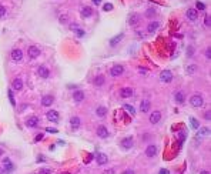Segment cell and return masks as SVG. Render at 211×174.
<instances>
[{
    "label": "cell",
    "mask_w": 211,
    "mask_h": 174,
    "mask_svg": "<svg viewBox=\"0 0 211 174\" xmlns=\"http://www.w3.org/2000/svg\"><path fill=\"white\" fill-rule=\"evenodd\" d=\"M13 170H14V166H13L12 160H10V158H7V157H6V158H3V171L9 174V173H12Z\"/></svg>",
    "instance_id": "obj_1"
},
{
    "label": "cell",
    "mask_w": 211,
    "mask_h": 174,
    "mask_svg": "<svg viewBox=\"0 0 211 174\" xmlns=\"http://www.w3.org/2000/svg\"><path fill=\"white\" fill-rule=\"evenodd\" d=\"M160 80H161L163 83H170V81L173 80V73H171L170 70H164V71H161V74H160Z\"/></svg>",
    "instance_id": "obj_2"
},
{
    "label": "cell",
    "mask_w": 211,
    "mask_h": 174,
    "mask_svg": "<svg viewBox=\"0 0 211 174\" xmlns=\"http://www.w3.org/2000/svg\"><path fill=\"white\" fill-rule=\"evenodd\" d=\"M203 103H204V100H203V97L200 94H194L193 97L190 99V104L193 106V107H201Z\"/></svg>",
    "instance_id": "obj_3"
},
{
    "label": "cell",
    "mask_w": 211,
    "mask_h": 174,
    "mask_svg": "<svg viewBox=\"0 0 211 174\" xmlns=\"http://www.w3.org/2000/svg\"><path fill=\"white\" fill-rule=\"evenodd\" d=\"M124 73V67L123 66H120V64H116V66H113L111 70H110V74L113 76V77H119V76H121Z\"/></svg>",
    "instance_id": "obj_4"
},
{
    "label": "cell",
    "mask_w": 211,
    "mask_h": 174,
    "mask_svg": "<svg viewBox=\"0 0 211 174\" xmlns=\"http://www.w3.org/2000/svg\"><path fill=\"white\" fill-rule=\"evenodd\" d=\"M27 54H29L30 59H37V57L40 56V49H39L37 46H30V47L27 49Z\"/></svg>",
    "instance_id": "obj_5"
},
{
    "label": "cell",
    "mask_w": 211,
    "mask_h": 174,
    "mask_svg": "<svg viewBox=\"0 0 211 174\" xmlns=\"http://www.w3.org/2000/svg\"><path fill=\"white\" fill-rule=\"evenodd\" d=\"M10 56H12V60L13 61H20L23 59V52L20 49H13L12 53H10Z\"/></svg>",
    "instance_id": "obj_6"
},
{
    "label": "cell",
    "mask_w": 211,
    "mask_h": 174,
    "mask_svg": "<svg viewBox=\"0 0 211 174\" xmlns=\"http://www.w3.org/2000/svg\"><path fill=\"white\" fill-rule=\"evenodd\" d=\"M37 74H39L41 79H47V77L50 76V70L47 69L46 66H39V69H37Z\"/></svg>",
    "instance_id": "obj_7"
},
{
    "label": "cell",
    "mask_w": 211,
    "mask_h": 174,
    "mask_svg": "<svg viewBox=\"0 0 211 174\" xmlns=\"http://www.w3.org/2000/svg\"><path fill=\"white\" fill-rule=\"evenodd\" d=\"M97 136L100 139H107L108 137V130H107L106 126H99L97 127Z\"/></svg>",
    "instance_id": "obj_8"
},
{
    "label": "cell",
    "mask_w": 211,
    "mask_h": 174,
    "mask_svg": "<svg viewBox=\"0 0 211 174\" xmlns=\"http://www.w3.org/2000/svg\"><path fill=\"white\" fill-rule=\"evenodd\" d=\"M84 93L81 91V90H76L74 93H73V100L76 102V103H81L83 100H84Z\"/></svg>",
    "instance_id": "obj_9"
},
{
    "label": "cell",
    "mask_w": 211,
    "mask_h": 174,
    "mask_svg": "<svg viewBox=\"0 0 211 174\" xmlns=\"http://www.w3.org/2000/svg\"><path fill=\"white\" fill-rule=\"evenodd\" d=\"M133 144H134V141H133V137H125V139L121 140V147H123L124 150H128V148H131V147H133Z\"/></svg>",
    "instance_id": "obj_10"
},
{
    "label": "cell",
    "mask_w": 211,
    "mask_h": 174,
    "mask_svg": "<svg viewBox=\"0 0 211 174\" xmlns=\"http://www.w3.org/2000/svg\"><path fill=\"white\" fill-rule=\"evenodd\" d=\"M120 96H121L123 99L131 97V96H133V88H131V87H123V88L120 90Z\"/></svg>",
    "instance_id": "obj_11"
},
{
    "label": "cell",
    "mask_w": 211,
    "mask_h": 174,
    "mask_svg": "<svg viewBox=\"0 0 211 174\" xmlns=\"http://www.w3.org/2000/svg\"><path fill=\"white\" fill-rule=\"evenodd\" d=\"M96 158H97V164L99 166H104V164H107V161H108V157L106 156L104 153H97Z\"/></svg>",
    "instance_id": "obj_12"
},
{
    "label": "cell",
    "mask_w": 211,
    "mask_h": 174,
    "mask_svg": "<svg viewBox=\"0 0 211 174\" xmlns=\"http://www.w3.org/2000/svg\"><path fill=\"white\" fill-rule=\"evenodd\" d=\"M145 156L147 157H156L157 156V147H156L154 144L148 146V147L145 148Z\"/></svg>",
    "instance_id": "obj_13"
},
{
    "label": "cell",
    "mask_w": 211,
    "mask_h": 174,
    "mask_svg": "<svg viewBox=\"0 0 211 174\" xmlns=\"http://www.w3.org/2000/svg\"><path fill=\"white\" fill-rule=\"evenodd\" d=\"M187 19H188L190 21H195V20L198 19V12H197L195 9H188V10H187Z\"/></svg>",
    "instance_id": "obj_14"
},
{
    "label": "cell",
    "mask_w": 211,
    "mask_h": 174,
    "mask_svg": "<svg viewBox=\"0 0 211 174\" xmlns=\"http://www.w3.org/2000/svg\"><path fill=\"white\" fill-rule=\"evenodd\" d=\"M148 120H150V123H151V124H156V123H158L160 120H161V113H160V111H153Z\"/></svg>",
    "instance_id": "obj_15"
},
{
    "label": "cell",
    "mask_w": 211,
    "mask_h": 174,
    "mask_svg": "<svg viewBox=\"0 0 211 174\" xmlns=\"http://www.w3.org/2000/svg\"><path fill=\"white\" fill-rule=\"evenodd\" d=\"M80 124H81V122H80V117H77V116H74V117H71L70 119V126L73 130H77L79 127H80Z\"/></svg>",
    "instance_id": "obj_16"
},
{
    "label": "cell",
    "mask_w": 211,
    "mask_h": 174,
    "mask_svg": "<svg viewBox=\"0 0 211 174\" xmlns=\"http://www.w3.org/2000/svg\"><path fill=\"white\" fill-rule=\"evenodd\" d=\"M96 114H97V117L104 119L106 114H107V108H106V106H99V107L96 108Z\"/></svg>",
    "instance_id": "obj_17"
},
{
    "label": "cell",
    "mask_w": 211,
    "mask_h": 174,
    "mask_svg": "<svg viewBox=\"0 0 211 174\" xmlns=\"http://www.w3.org/2000/svg\"><path fill=\"white\" fill-rule=\"evenodd\" d=\"M47 119L50 120V122H59V113L56 111V110H49L47 111Z\"/></svg>",
    "instance_id": "obj_18"
},
{
    "label": "cell",
    "mask_w": 211,
    "mask_h": 174,
    "mask_svg": "<svg viewBox=\"0 0 211 174\" xmlns=\"http://www.w3.org/2000/svg\"><path fill=\"white\" fill-rule=\"evenodd\" d=\"M53 102H54L53 96H44V97L41 99V106H44V107H49V106L53 104Z\"/></svg>",
    "instance_id": "obj_19"
},
{
    "label": "cell",
    "mask_w": 211,
    "mask_h": 174,
    "mask_svg": "<svg viewBox=\"0 0 211 174\" xmlns=\"http://www.w3.org/2000/svg\"><path fill=\"white\" fill-rule=\"evenodd\" d=\"M71 29H73V30L76 32V35H77V37H80V39H81V37H84V35H86V32H84L83 29H79L76 23H73V24H71Z\"/></svg>",
    "instance_id": "obj_20"
},
{
    "label": "cell",
    "mask_w": 211,
    "mask_h": 174,
    "mask_svg": "<svg viewBox=\"0 0 211 174\" xmlns=\"http://www.w3.org/2000/svg\"><path fill=\"white\" fill-rule=\"evenodd\" d=\"M37 124H39V119L37 117H30V119H27V122H26V126L27 127H37Z\"/></svg>",
    "instance_id": "obj_21"
},
{
    "label": "cell",
    "mask_w": 211,
    "mask_h": 174,
    "mask_svg": "<svg viewBox=\"0 0 211 174\" xmlns=\"http://www.w3.org/2000/svg\"><path fill=\"white\" fill-rule=\"evenodd\" d=\"M150 110V102L148 100H143L140 104V111L141 113H147Z\"/></svg>",
    "instance_id": "obj_22"
},
{
    "label": "cell",
    "mask_w": 211,
    "mask_h": 174,
    "mask_svg": "<svg viewBox=\"0 0 211 174\" xmlns=\"http://www.w3.org/2000/svg\"><path fill=\"white\" fill-rule=\"evenodd\" d=\"M139 21H140V19H139L137 14H130V17H128V24L130 26H137Z\"/></svg>",
    "instance_id": "obj_23"
},
{
    "label": "cell",
    "mask_w": 211,
    "mask_h": 174,
    "mask_svg": "<svg viewBox=\"0 0 211 174\" xmlns=\"http://www.w3.org/2000/svg\"><path fill=\"white\" fill-rule=\"evenodd\" d=\"M13 88H14L16 91H20V90L23 88V81H21V79H14V80H13Z\"/></svg>",
    "instance_id": "obj_24"
},
{
    "label": "cell",
    "mask_w": 211,
    "mask_h": 174,
    "mask_svg": "<svg viewBox=\"0 0 211 174\" xmlns=\"http://www.w3.org/2000/svg\"><path fill=\"white\" fill-rule=\"evenodd\" d=\"M80 13H81V16H83V17H90V16H91V14H93V10H91V7H87V6H86V7H83V9H81V12H80Z\"/></svg>",
    "instance_id": "obj_25"
},
{
    "label": "cell",
    "mask_w": 211,
    "mask_h": 174,
    "mask_svg": "<svg viewBox=\"0 0 211 174\" xmlns=\"http://www.w3.org/2000/svg\"><path fill=\"white\" fill-rule=\"evenodd\" d=\"M104 81H106V80H104V77H103V76H96V77H94V80H93V83H94L97 87H101L103 84H104Z\"/></svg>",
    "instance_id": "obj_26"
},
{
    "label": "cell",
    "mask_w": 211,
    "mask_h": 174,
    "mask_svg": "<svg viewBox=\"0 0 211 174\" xmlns=\"http://www.w3.org/2000/svg\"><path fill=\"white\" fill-rule=\"evenodd\" d=\"M158 27H160V23H158V21H153V23H150V24H148L147 30H148L150 33H154V32L157 30Z\"/></svg>",
    "instance_id": "obj_27"
},
{
    "label": "cell",
    "mask_w": 211,
    "mask_h": 174,
    "mask_svg": "<svg viewBox=\"0 0 211 174\" xmlns=\"http://www.w3.org/2000/svg\"><path fill=\"white\" fill-rule=\"evenodd\" d=\"M174 99H176V102L178 104L184 103V93H183V91H177L176 94H174Z\"/></svg>",
    "instance_id": "obj_28"
},
{
    "label": "cell",
    "mask_w": 211,
    "mask_h": 174,
    "mask_svg": "<svg viewBox=\"0 0 211 174\" xmlns=\"http://www.w3.org/2000/svg\"><path fill=\"white\" fill-rule=\"evenodd\" d=\"M123 36H124L123 33H121V35H119V36H116V37H114V39L110 41V46H116V44H117V43H119V41L123 39Z\"/></svg>",
    "instance_id": "obj_29"
},
{
    "label": "cell",
    "mask_w": 211,
    "mask_h": 174,
    "mask_svg": "<svg viewBox=\"0 0 211 174\" xmlns=\"http://www.w3.org/2000/svg\"><path fill=\"white\" fill-rule=\"evenodd\" d=\"M197 69H198L197 64H190V66L187 67V73H188V74H194V73L197 71Z\"/></svg>",
    "instance_id": "obj_30"
},
{
    "label": "cell",
    "mask_w": 211,
    "mask_h": 174,
    "mask_svg": "<svg viewBox=\"0 0 211 174\" xmlns=\"http://www.w3.org/2000/svg\"><path fill=\"white\" fill-rule=\"evenodd\" d=\"M190 123H191V127H193V128H195V130L200 127V123H198V120H195L194 117H191V119H190Z\"/></svg>",
    "instance_id": "obj_31"
},
{
    "label": "cell",
    "mask_w": 211,
    "mask_h": 174,
    "mask_svg": "<svg viewBox=\"0 0 211 174\" xmlns=\"http://www.w3.org/2000/svg\"><path fill=\"white\" fill-rule=\"evenodd\" d=\"M124 108H125V110H127V111H128V113H130L131 116H134V114H136V110L133 108V106H130V104H124Z\"/></svg>",
    "instance_id": "obj_32"
},
{
    "label": "cell",
    "mask_w": 211,
    "mask_h": 174,
    "mask_svg": "<svg viewBox=\"0 0 211 174\" xmlns=\"http://www.w3.org/2000/svg\"><path fill=\"white\" fill-rule=\"evenodd\" d=\"M204 26H205V27H210V26H211V17H210V14H205V17H204Z\"/></svg>",
    "instance_id": "obj_33"
},
{
    "label": "cell",
    "mask_w": 211,
    "mask_h": 174,
    "mask_svg": "<svg viewBox=\"0 0 211 174\" xmlns=\"http://www.w3.org/2000/svg\"><path fill=\"white\" fill-rule=\"evenodd\" d=\"M200 134H203V136H210V128H208V127H203V128L200 130Z\"/></svg>",
    "instance_id": "obj_34"
},
{
    "label": "cell",
    "mask_w": 211,
    "mask_h": 174,
    "mask_svg": "<svg viewBox=\"0 0 211 174\" xmlns=\"http://www.w3.org/2000/svg\"><path fill=\"white\" fill-rule=\"evenodd\" d=\"M145 16H147V17H154V16H156V10H154V9H148Z\"/></svg>",
    "instance_id": "obj_35"
},
{
    "label": "cell",
    "mask_w": 211,
    "mask_h": 174,
    "mask_svg": "<svg viewBox=\"0 0 211 174\" xmlns=\"http://www.w3.org/2000/svg\"><path fill=\"white\" fill-rule=\"evenodd\" d=\"M39 174H52V170L50 168H40Z\"/></svg>",
    "instance_id": "obj_36"
},
{
    "label": "cell",
    "mask_w": 211,
    "mask_h": 174,
    "mask_svg": "<svg viewBox=\"0 0 211 174\" xmlns=\"http://www.w3.org/2000/svg\"><path fill=\"white\" fill-rule=\"evenodd\" d=\"M103 10H104V12H110V10H113V4H110V3L104 4V6H103Z\"/></svg>",
    "instance_id": "obj_37"
},
{
    "label": "cell",
    "mask_w": 211,
    "mask_h": 174,
    "mask_svg": "<svg viewBox=\"0 0 211 174\" xmlns=\"http://www.w3.org/2000/svg\"><path fill=\"white\" fill-rule=\"evenodd\" d=\"M197 9H198V10H204V9H205V4H203L201 1H197ZM197 9H195V10H197Z\"/></svg>",
    "instance_id": "obj_38"
},
{
    "label": "cell",
    "mask_w": 211,
    "mask_h": 174,
    "mask_svg": "<svg viewBox=\"0 0 211 174\" xmlns=\"http://www.w3.org/2000/svg\"><path fill=\"white\" fill-rule=\"evenodd\" d=\"M9 99H10L12 104H13V106L16 104V103H14V99H13V91H12V90H9Z\"/></svg>",
    "instance_id": "obj_39"
},
{
    "label": "cell",
    "mask_w": 211,
    "mask_h": 174,
    "mask_svg": "<svg viewBox=\"0 0 211 174\" xmlns=\"http://www.w3.org/2000/svg\"><path fill=\"white\" fill-rule=\"evenodd\" d=\"M204 119H205V120H210V119H211V111H210V110H208V111H205Z\"/></svg>",
    "instance_id": "obj_40"
},
{
    "label": "cell",
    "mask_w": 211,
    "mask_h": 174,
    "mask_svg": "<svg viewBox=\"0 0 211 174\" xmlns=\"http://www.w3.org/2000/svg\"><path fill=\"white\" fill-rule=\"evenodd\" d=\"M3 14H6V9H4V6L0 4V17H1Z\"/></svg>",
    "instance_id": "obj_41"
},
{
    "label": "cell",
    "mask_w": 211,
    "mask_h": 174,
    "mask_svg": "<svg viewBox=\"0 0 211 174\" xmlns=\"http://www.w3.org/2000/svg\"><path fill=\"white\" fill-rule=\"evenodd\" d=\"M205 57H207L208 60H210V59H211V49H210V47H208V49L205 50Z\"/></svg>",
    "instance_id": "obj_42"
},
{
    "label": "cell",
    "mask_w": 211,
    "mask_h": 174,
    "mask_svg": "<svg viewBox=\"0 0 211 174\" xmlns=\"http://www.w3.org/2000/svg\"><path fill=\"white\" fill-rule=\"evenodd\" d=\"M158 174H170V171H168L167 168H161V170L158 171Z\"/></svg>",
    "instance_id": "obj_43"
},
{
    "label": "cell",
    "mask_w": 211,
    "mask_h": 174,
    "mask_svg": "<svg viewBox=\"0 0 211 174\" xmlns=\"http://www.w3.org/2000/svg\"><path fill=\"white\" fill-rule=\"evenodd\" d=\"M60 21H61V23H66V21H67V14H63V16L60 17Z\"/></svg>",
    "instance_id": "obj_44"
},
{
    "label": "cell",
    "mask_w": 211,
    "mask_h": 174,
    "mask_svg": "<svg viewBox=\"0 0 211 174\" xmlns=\"http://www.w3.org/2000/svg\"><path fill=\"white\" fill-rule=\"evenodd\" d=\"M184 139H185V134H184V133H180V143H183Z\"/></svg>",
    "instance_id": "obj_45"
},
{
    "label": "cell",
    "mask_w": 211,
    "mask_h": 174,
    "mask_svg": "<svg viewBox=\"0 0 211 174\" xmlns=\"http://www.w3.org/2000/svg\"><path fill=\"white\" fill-rule=\"evenodd\" d=\"M123 174H134V171L133 170H124Z\"/></svg>",
    "instance_id": "obj_46"
},
{
    "label": "cell",
    "mask_w": 211,
    "mask_h": 174,
    "mask_svg": "<svg viewBox=\"0 0 211 174\" xmlns=\"http://www.w3.org/2000/svg\"><path fill=\"white\" fill-rule=\"evenodd\" d=\"M104 174H114V170H113V168H110V170L104 171Z\"/></svg>",
    "instance_id": "obj_47"
},
{
    "label": "cell",
    "mask_w": 211,
    "mask_h": 174,
    "mask_svg": "<svg viewBox=\"0 0 211 174\" xmlns=\"http://www.w3.org/2000/svg\"><path fill=\"white\" fill-rule=\"evenodd\" d=\"M41 139H43V134H39V136L36 137V141H40Z\"/></svg>",
    "instance_id": "obj_48"
},
{
    "label": "cell",
    "mask_w": 211,
    "mask_h": 174,
    "mask_svg": "<svg viewBox=\"0 0 211 174\" xmlns=\"http://www.w3.org/2000/svg\"><path fill=\"white\" fill-rule=\"evenodd\" d=\"M47 131H50V133H57L56 128H47Z\"/></svg>",
    "instance_id": "obj_49"
},
{
    "label": "cell",
    "mask_w": 211,
    "mask_h": 174,
    "mask_svg": "<svg viewBox=\"0 0 211 174\" xmlns=\"http://www.w3.org/2000/svg\"><path fill=\"white\" fill-rule=\"evenodd\" d=\"M193 54V47H188V56H191Z\"/></svg>",
    "instance_id": "obj_50"
},
{
    "label": "cell",
    "mask_w": 211,
    "mask_h": 174,
    "mask_svg": "<svg viewBox=\"0 0 211 174\" xmlns=\"http://www.w3.org/2000/svg\"><path fill=\"white\" fill-rule=\"evenodd\" d=\"M93 3H94V4H100V3H101V0H93Z\"/></svg>",
    "instance_id": "obj_51"
},
{
    "label": "cell",
    "mask_w": 211,
    "mask_h": 174,
    "mask_svg": "<svg viewBox=\"0 0 211 174\" xmlns=\"http://www.w3.org/2000/svg\"><path fill=\"white\" fill-rule=\"evenodd\" d=\"M139 70H140V71L143 73V74H145V73H147V70H145V69H143V67H141V69H139Z\"/></svg>",
    "instance_id": "obj_52"
},
{
    "label": "cell",
    "mask_w": 211,
    "mask_h": 174,
    "mask_svg": "<svg viewBox=\"0 0 211 174\" xmlns=\"http://www.w3.org/2000/svg\"><path fill=\"white\" fill-rule=\"evenodd\" d=\"M200 174H210V171H205V170H204V171H201Z\"/></svg>",
    "instance_id": "obj_53"
},
{
    "label": "cell",
    "mask_w": 211,
    "mask_h": 174,
    "mask_svg": "<svg viewBox=\"0 0 211 174\" xmlns=\"http://www.w3.org/2000/svg\"><path fill=\"white\" fill-rule=\"evenodd\" d=\"M0 174H4V171H3V167L0 166Z\"/></svg>",
    "instance_id": "obj_54"
},
{
    "label": "cell",
    "mask_w": 211,
    "mask_h": 174,
    "mask_svg": "<svg viewBox=\"0 0 211 174\" xmlns=\"http://www.w3.org/2000/svg\"><path fill=\"white\" fill-rule=\"evenodd\" d=\"M3 153H4V151H3V148H0V157L3 156Z\"/></svg>",
    "instance_id": "obj_55"
},
{
    "label": "cell",
    "mask_w": 211,
    "mask_h": 174,
    "mask_svg": "<svg viewBox=\"0 0 211 174\" xmlns=\"http://www.w3.org/2000/svg\"><path fill=\"white\" fill-rule=\"evenodd\" d=\"M61 174H69V173H61Z\"/></svg>",
    "instance_id": "obj_56"
}]
</instances>
